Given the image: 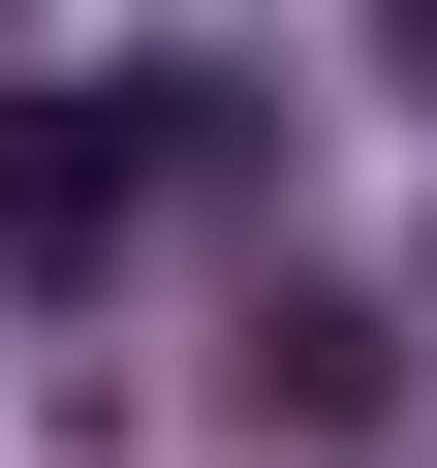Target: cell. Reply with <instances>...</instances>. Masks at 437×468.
I'll use <instances>...</instances> for the list:
<instances>
[{"instance_id":"1","label":"cell","mask_w":437,"mask_h":468,"mask_svg":"<svg viewBox=\"0 0 437 468\" xmlns=\"http://www.w3.org/2000/svg\"><path fill=\"white\" fill-rule=\"evenodd\" d=\"M250 437H406V313L375 282H282L250 313Z\"/></svg>"},{"instance_id":"2","label":"cell","mask_w":437,"mask_h":468,"mask_svg":"<svg viewBox=\"0 0 437 468\" xmlns=\"http://www.w3.org/2000/svg\"><path fill=\"white\" fill-rule=\"evenodd\" d=\"M125 156H156V125H94V94H0V250L63 282L94 218H125Z\"/></svg>"}]
</instances>
